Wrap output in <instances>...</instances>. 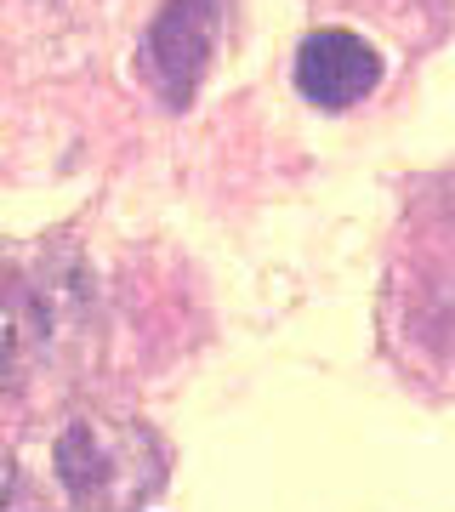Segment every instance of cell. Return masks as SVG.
<instances>
[{
    "label": "cell",
    "instance_id": "obj_3",
    "mask_svg": "<svg viewBox=\"0 0 455 512\" xmlns=\"http://www.w3.org/2000/svg\"><path fill=\"white\" fill-rule=\"evenodd\" d=\"M382 348L410 382L455 393V171L421 177L387 245Z\"/></svg>",
    "mask_w": 455,
    "mask_h": 512
},
{
    "label": "cell",
    "instance_id": "obj_1",
    "mask_svg": "<svg viewBox=\"0 0 455 512\" xmlns=\"http://www.w3.org/2000/svg\"><path fill=\"white\" fill-rule=\"evenodd\" d=\"M171 450L143 416L63 404L23 421L0 450V512H143L165 490Z\"/></svg>",
    "mask_w": 455,
    "mask_h": 512
},
{
    "label": "cell",
    "instance_id": "obj_5",
    "mask_svg": "<svg viewBox=\"0 0 455 512\" xmlns=\"http://www.w3.org/2000/svg\"><path fill=\"white\" fill-rule=\"evenodd\" d=\"M291 86L308 109L347 114V109H359V103H370V97L387 86V52L376 40H364L359 29L313 23L308 35L296 40Z\"/></svg>",
    "mask_w": 455,
    "mask_h": 512
},
{
    "label": "cell",
    "instance_id": "obj_4",
    "mask_svg": "<svg viewBox=\"0 0 455 512\" xmlns=\"http://www.w3.org/2000/svg\"><path fill=\"white\" fill-rule=\"evenodd\" d=\"M222 12H228V0H165L154 12L143 46H137V69H143L148 92L160 97L165 109L194 103L205 69L217 57Z\"/></svg>",
    "mask_w": 455,
    "mask_h": 512
},
{
    "label": "cell",
    "instance_id": "obj_2",
    "mask_svg": "<svg viewBox=\"0 0 455 512\" xmlns=\"http://www.w3.org/2000/svg\"><path fill=\"white\" fill-rule=\"evenodd\" d=\"M97 359V279L63 239L0 251V404L69 393Z\"/></svg>",
    "mask_w": 455,
    "mask_h": 512
},
{
    "label": "cell",
    "instance_id": "obj_6",
    "mask_svg": "<svg viewBox=\"0 0 455 512\" xmlns=\"http://www.w3.org/2000/svg\"><path fill=\"white\" fill-rule=\"evenodd\" d=\"M308 6H313V23L359 29L364 40H376L382 52L393 46L399 57L438 46L455 23V0H308Z\"/></svg>",
    "mask_w": 455,
    "mask_h": 512
}]
</instances>
